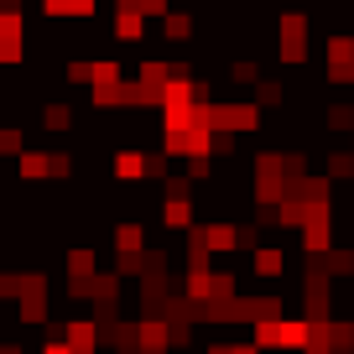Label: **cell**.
<instances>
[{"label":"cell","mask_w":354,"mask_h":354,"mask_svg":"<svg viewBox=\"0 0 354 354\" xmlns=\"http://www.w3.org/2000/svg\"><path fill=\"white\" fill-rule=\"evenodd\" d=\"M115 177H120V183H141L146 177V151H120L115 156Z\"/></svg>","instance_id":"ba28073f"},{"label":"cell","mask_w":354,"mask_h":354,"mask_svg":"<svg viewBox=\"0 0 354 354\" xmlns=\"http://www.w3.org/2000/svg\"><path fill=\"white\" fill-rule=\"evenodd\" d=\"M344 63H354V37L349 32H333L328 37V68H344Z\"/></svg>","instance_id":"8fae6325"},{"label":"cell","mask_w":354,"mask_h":354,"mask_svg":"<svg viewBox=\"0 0 354 354\" xmlns=\"http://www.w3.org/2000/svg\"><path fill=\"white\" fill-rule=\"evenodd\" d=\"M42 131L68 136V131H73V104H47V110H42Z\"/></svg>","instance_id":"9c48e42d"},{"label":"cell","mask_w":354,"mask_h":354,"mask_svg":"<svg viewBox=\"0 0 354 354\" xmlns=\"http://www.w3.org/2000/svg\"><path fill=\"white\" fill-rule=\"evenodd\" d=\"M26 57V26L21 16H0V63H21Z\"/></svg>","instance_id":"277c9868"},{"label":"cell","mask_w":354,"mask_h":354,"mask_svg":"<svg viewBox=\"0 0 354 354\" xmlns=\"http://www.w3.org/2000/svg\"><path fill=\"white\" fill-rule=\"evenodd\" d=\"M0 16H21V0H0Z\"/></svg>","instance_id":"7402d4cb"},{"label":"cell","mask_w":354,"mask_h":354,"mask_svg":"<svg viewBox=\"0 0 354 354\" xmlns=\"http://www.w3.org/2000/svg\"><path fill=\"white\" fill-rule=\"evenodd\" d=\"M42 11L53 21H88V16L100 11V0H42Z\"/></svg>","instance_id":"5b68a950"},{"label":"cell","mask_w":354,"mask_h":354,"mask_svg":"<svg viewBox=\"0 0 354 354\" xmlns=\"http://www.w3.org/2000/svg\"><path fill=\"white\" fill-rule=\"evenodd\" d=\"M141 26H146V16H136V11H125V6H115V37L136 42V37H141Z\"/></svg>","instance_id":"7c38bea8"},{"label":"cell","mask_w":354,"mask_h":354,"mask_svg":"<svg viewBox=\"0 0 354 354\" xmlns=\"http://www.w3.org/2000/svg\"><path fill=\"white\" fill-rule=\"evenodd\" d=\"M230 78L234 84H255V63H230Z\"/></svg>","instance_id":"ffe728a7"},{"label":"cell","mask_w":354,"mask_h":354,"mask_svg":"<svg viewBox=\"0 0 354 354\" xmlns=\"http://www.w3.org/2000/svg\"><path fill=\"white\" fill-rule=\"evenodd\" d=\"M255 104H261V110L281 104V84H271V78H266V84H255Z\"/></svg>","instance_id":"ac0fdd59"},{"label":"cell","mask_w":354,"mask_h":354,"mask_svg":"<svg viewBox=\"0 0 354 354\" xmlns=\"http://www.w3.org/2000/svg\"><path fill=\"white\" fill-rule=\"evenodd\" d=\"M16 292H21V277L6 271V277H0V302H16Z\"/></svg>","instance_id":"d6986e66"},{"label":"cell","mask_w":354,"mask_h":354,"mask_svg":"<svg viewBox=\"0 0 354 354\" xmlns=\"http://www.w3.org/2000/svg\"><path fill=\"white\" fill-rule=\"evenodd\" d=\"M328 131H339V136L354 131V104H333L328 110Z\"/></svg>","instance_id":"2e32d148"},{"label":"cell","mask_w":354,"mask_h":354,"mask_svg":"<svg viewBox=\"0 0 354 354\" xmlns=\"http://www.w3.org/2000/svg\"><path fill=\"white\" fill-rule=\"evenodd\" d=\"M115 255H141V224H120L115 230Z\"/></svg>","instance_id":"4fadbf2b"},{"label":"cell","mask_w":354,"mask_h":354,"mask_svg":"<svg viewBox=\"0 0 354 354\" xmlns=\"http://www.w3.org/2000/svg\"><path fill=\"white\" fill-rule=\"evenodd\" d=\"M68 84H88V63H68Z\"/></svg>","instance_id":"44dd1931"},{"label":"cell","mask_w":354,"mask_h":354,"mask_svg":"<svg viewBox=\"0 0 354 354\" xmlns=\"http://www.w3.org/2000/svg\"><path fill=\"white\" fill-rule=\"evenodd\" d=\"M281 63H302L308 57V16H281Z\"/></svg>","instance_id":"3957f363"},{"label":"cell","mask_w":354,"mask_h":354,"mask_svg":"<svg viewBox=\"0 0 354 354\" xmlns=\"http://www.w3.org/2000/svg\"><path fill=\"white\" fill-rule=\"evenodd\" d=\"M120 302H125V287L120 277H104V271H94V287H88V308H94V323H115L120 318Z\"/></svg>","instance_id":"7a4b0ae2"},{"label":"cell","mask_w":354,"mask_h":354,"mask_svg":"<svg viewBox=\"0 0 354 354\" xmlns=\"http://www.w3.org/2000/svg\"><path fill=\"white\" fill-rule=\"evenodd\" d=\"M16 167H21V183H42V177H47V156L42 151H26V146L16 151Z\"/></svg>","instance_id":"30bf717a"},{"label":"cell","mask_w":354,"mask_h":354,"mask_svg":"<svg viewBox=\"0 0 354 354\" xmlns=\"http://www.w3.org/2000/svg\"><path fill=\"white\" fill-rule=\"evenodd\" d=\"M328 177H333V183H349V177H354V151H333L328 156Z\"/></svg>","instance_id":"9a60e30c"},{"label":"cell","mask_w":354,"mask_h":354,"mask_svg":"<svg viewBox=\"0 0 354 354\" xmlns=\"http://www.w3.org/2000/svg\"><path fill=\"white\" fill-rule=\"evenodd\" d=\"M250 271H255V277H281V271H287V255H281L277 245H255Z\"/></svg>","instance_id":"8992f818"},{"label":"cell","mask_w":354,"mask_h":354,"mask_svg":"<svg viewBox=\"0 0 354 354\" xmlns=\"http://www.w3.org/2000/svg\"><path fill=\"white\" fill-rule=\"evenodd\" d=\"M16 318H21V323H47V318H53V297H47V277H42V271L21 277V292H16Z\"/></svg>","instance_id":"6da1fadb"},{"label":"cell","mask_w":354,"mask_h":354,"mask_svg":"<svg viewBox=\"0 0 354 354\" xmlns=\"http://www.w3.org/2000/svg\"><path fill=\"white\" fill-rule=\"evenodd\" d=\"M162 224L167 230H188L193 224V198H167L162 203Z\"/></svg>","instance_id":"52a82bcc"},{"label":"cell","mask_w":354,"mask_h":354,"mask_svg":"<svg viewBox=\"0 0 354 354\" xmlns=\"http://www.w3.org/2000/svg\"><path fill=\"white\" fill-rule=\"evenodd\" d=\"M162 32L172 37V42H183V37H193V16H188V11H167Z\"/></svg>","instance_id":"5bb4252c"},{"label":"cell","mask_w":354,"mask_h":354,"mask_svg":"<svg viewBox=\"0 0 354 354\" xmlns=\"http://www.w3.org/2000/svg\"><path fill=\"white\" fill-rule=\"evenodd\" d=\"M68 277H94V250H68Z\"/></svg>","instance_id":"e0dca14e"}]
</instances>
